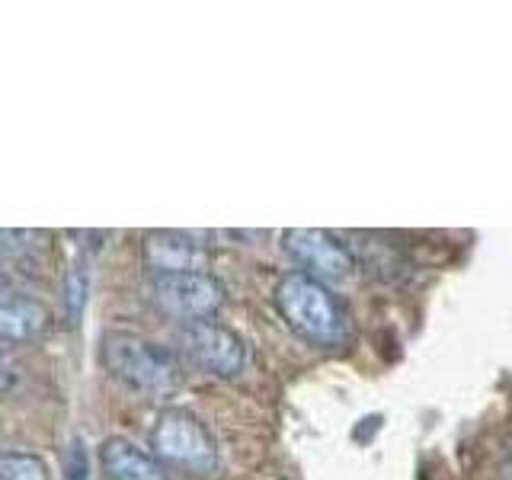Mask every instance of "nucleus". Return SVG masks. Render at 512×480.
<instances>
[{
	"label": "nucleus",
	"instance_id": "nucleus-1",
	"mask_svg": "<svg viewBox=\"0 0 512 480\" xmlns=\"http://www.w3.org/2000/svg\"><path fill=\"white\" fill-rule=\"evenodd\" d=\"M272 301L285 324L311 346L333 349L349 340V314L343 301L330 292V285L304 276V272H288L279 279Z\"/></svg>",
	"mask_w": 512,
	"mask_h": 480
},
{
	"label": "nucleus",
	"instance_id": "nucleus-2",
	"mask_svg": "<svg viewBox=\"0 0 512 480\" xmlns=\"http://www.w3.org/2000/svg\"><path fill=\"white\" fill-rule=\"evenodd\" d=\"M103 365L125 388L144 394H170L183 384V365L170 349L138 333L112 330L103 336Z\"/></svg>",
	"mask_w": 512,
	"mask_h": 480
},
{
	"label": "nucleus",
	"instance_id": "nucleus-3",
	"mask_svg": "<svg viewBox=\"0 0 512 480\" xmlns=\"http://www.w3.org/2000/svg\"><path fill=\"white\" fill-rule=\"evenodd\" d=\"M151 455L160 464H176L192 474H212L218 468V445L212 432L196 413L183 407H167L157 413L151 426Z\"/></svg>",
	"mask_w": 512,
	"mask_h": 480
},
{
	"label": "nucleus",
	"instance_id": "nucleus-4",
	"mask_svg": "<svg viewBox=\"0 0 512 480\" xmlns=\"http://www.w3.org/2000/svg\"><path fill=\"white\" fill-rule=\"evenodd\" d=\"M224 285L212 272H180V276H151L148 298L157 311H164L183 324L215 320L224 308Z\"/></svg>",
	"mask_w": 512,
	"mask_h": 480
},
{
	"label": "nucleus",
	"instance_id": "nucleus-5",
	"mask_svg": "<svg viewBox=\"0 0 512 480\" xmlns=\"http://www.w3.org/2000/svg\"><path fill=\"white\" fill-rule=\"evenodd\" d=\"M180 346L202 372L215 375V378H237L250 362L244 336L234 333L231 327L218 324V320L186 324L180 333Z\"/></svg>",
	"mask_w": 512,
	"mask_h": 480
},
{
	"label": "nucleus",
	"instance_id": "nucleus-6",
	"mask_svg": "<svg viewBox=\"0 0 512 480\" xmlns=\"http://www.w3.org/2000/svg\"><path fill=\"white\" fill-rule=\"evenodd\" d=\"M285 253L298 263V272L311 276L317 282H346L352 276V253L340 237L320 228H292L282 234Z\"/></svg>",
	"mask_w": 512,
	"mask_h": 480
},
{
	"label": "nucleus",
	"instance_id": "nucleus-7",
	"mask_svg": "<svg viewBox=\"0 0 512 480\" xmlns=\"http://www.w3.org/2000/svg\"><path fill=\"white\" fill-rule=\"evenodd\" d=\"M141 263L151 276L212 272V250L183 231H148L141 237Z\"/></svg>",
	"mask_w": 512,
	"mask_h": 480
},
{
	"label": "nucleus",
	"instance_id": "nucleus-8",
	"mask_svg": "<svg viewBox=\"0 0 512 480\" xmlns=\"http://www.w3.org/2000/svg\"><path fill=\"white\" fill-rule=\"evenodd\" d=\"M55 324L52 308L26 292L0 288V343H32L45 336Z\"/></svg>",
	"mask_w": 512,
	"mask_h": 480
},
{
	"label": "nucleus",
	"instance_id": "nucleus-9",
	"mask_svg": "<svg viewBox=\"0 0 512 480\" xmlns=\"http://www.w3.org/2000/svg\"><path fill=\"white\" fill-rule=\"evenodd\" d=\"M100 464L109 480H167L164 464L125 436H109L100 445Z\"/></svg>",
	"mask_w": 512,
	"mask_h": 480
},
{
	"label": "nucleus",
	"instance_id": "nucleus-10",
	"mask_svg": "<svg viewBox=\"0 0 512 480\" xmlns=\"http://www.w3.org/2000/svg\"><path fill=\"white\" fill-rule=\"evenodd\" d=\"M87 298H90L87 263H71L61 282V304H64V320H68V324H80V317L87 311Z\"/></svg>",
	"mask_w": 512,
	"mask_h": 480
},
{
	"label": "nucleus",
	"instance_id": "nucleus-11",
	"mask_svg": "<svg viewBox=\"0 0 512 480\" xmlns=\"http://www.w3.org/2000/svg\"><path fill=\"white\" fill-rule=\"evenodd\" d=\"M0 480H52V471L32 452H0Z\"/></svg>",
	"mask_w": 512,
	"mask_h": 480
},
{
	"label": "nucleus",
	"instance_id": "nucleus-12",
	"mask_svg": "<svg viewBox=\"0 0 512 480\" xmlns=\"http://www.w3.org/2000/svg\"><path fill=\"white\" fill-rule=\"evenodd\" d=\"M32 247V234L29 231H7L0 228V260H13Z\"/></svg>",
	"mask_w": 512,
	"mask_h": 480
},
{
	"label": "nucleus",
	"instance_id": "nucleus-13",
	"mask_svg": "<svg viewBox=\"0 0 512 480\" xmlns=\"http://www.w3.org/2000/svg\"><path fill=\"white\" fill-rule=\"evenodd\" d=\"M68 474H64V480H90V461H87V448L80 445V439L77 442H71V448H68Z\"/></svg>",
	"mask_w": 512,
	"mask_h": 480
},
{
	"label": "nucleus",
	"instance_id": "nucleus-14",
	"mask_svg": "<svg viewBox=\"0 0 512 480\" xmlns=\"http://www.w3.org/2000/svg\"><path fill=\"white\" fill-rule=\"evenodd\" d=\"M10 381H13V368L4 352H0V388H10Z\"/></svg>",
	"mask_w": 512,
	"mask_h": 480
},
{
	"label": "nucleus",
	"instance_id": "nucleus-15",
	"mask_svg": "<svg viewBox=\"0 0 512 480\" xmlns=\"http://www.w3.org/2000/svg\"><path fill=\"white\" fill-rule=\"evenodd\" d=\"M0 288H7V276H4V269H0Z\"/></svg>",
	"mask_w": 512,
	"mask_h": 480
}]
</instances>
